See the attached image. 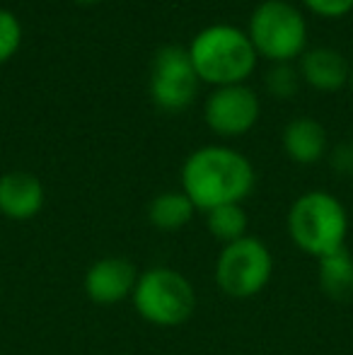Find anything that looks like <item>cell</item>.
Returning a JSON list of instances; mask_svg holds the SVG:
<instances>
[{"instance_id":"cell-19","label":"cell","mask_w":353,"mask_h":355,"mask_svg":"<svg viewBox=\"0 0 353 355\" xmlns=\"http://www.w3.org/2000/svg\"><path fill=\"white\" fill-rule=\"evenodd\" d=\"M334 164L341 169V172H349V169H353V148L351 145H341V148H336Z\"/></svg>"},{"instance_id":"cell-16","label":"cell","mask_w":353,"mask_h":355,"mask_svg":"<svg viewBox=\"0 0 353 355\" xmlns=\"http://www.w3.org/2000/svg\"><path fill=\"white\" fill-rule=\"evenodd\" d=\"M19 44H22V24L10 10L0 8V63L12 58Z\"/></svg>"},{"instance_id":"cell-18","label":"cell","mask_w":353,"mask_h":355,"mask_svg":"<svg viewBox=\"0 0 353 355\" xmlns=\"http://www.w3.org/2000/svg\"><path fill=\"white\" fill-rule=\"evenodd\" d=\"M305 5L322 17H344L353 10V0H305Z\"/></svg>"},{"instance_id":"cell-1","label":"cell","mask_w":353,"mask_h":355,"mask_svg":"<svg viewBox=\"0 0 353 355\" xmlns=\"http://www.w3.org/2000/svg\"><path fill=\"white\" fill-rule=\"evenodd\" d=\"M255 182L250 159L225 145L198 148L182 167V191L203 213L227 203H242L252 193Z\"/></svg>"},{"instance_id":"cell-3","label":"cell","mask_w":353,"mask_h":355,"mask_svg":"<svg viewBox=\"0 0 353 355\" xmlns=\"http://www.w3.org/2000/svg\"><path fill=\"white\" fill-rule=\"evenodd\" d=\"M288 234L300 252L322 259L346 247L349 213L344 203L327 191H307L293 201L286 218Z\"/></svg>"},{"instance_id":"cell-5","label":"cell","mask_w":353,"mask_h":355,"mask_svg":"<svg viewBox=\"0 0 353 355\" xmlns=\"http://www.w3.org/2000/svg\"><path fill=\"white\" fill-rule=\"evenodd\" d=\"M250 39L257 53L276 63H288L305 51L307 44V24L300 10L293 8L286 0H264L252 12L250 19Z\"/></svg>"},{"instance_id":"cell-2","label":"cell","mask_w":353,"mask_h":355,"mask_svg":"<svg viewBox=\"0 0 353 355\" xmlns=\"http://www.w3.org/2000/svg\"><path fill=\"white\" fill-rule=\"evenodd\" d=\"M198 80L218 87L240 85L257 66V49L250 34L232 24H211L193 37L189 46Z\"/></svg>"},{"instance_id":"cell-11","label":"cell","mask_w":353,"mask_h":355,"mask_svg":"<svg viewBox=\"0 0 353 355\" xmlns=\"http://www.w3.org/2000/svg\"><path fill=\"white\" fill-rule=\"evenodd\" d=\"M300 75L312 87L325 89V92H334V89L344 87L346 80L351 78V71L346 58L336 49L317 46L302 51Z\"/></svg>"},{"instance_id":"cell-14","label":"cell","mask_w":353,"mask_h":355,"mask_svg":"<svg viewBox=\"0 0 353 355\" xmlns=\"http://www.w3.org/2000/svg\"><path fill=\"white\" fill-rule=\"evenodd\" d=\"M196 206L184 191H162L148 206V220L162 232H175L191 223Z\"/></svg>"},{"instance_id":"cell-4","label":"cell","mask_w":353,"mask_h":355,"mask_svg":"<svg viewBox=\"0 0 353 355\" xmlns=\"http://www.w3.org/2000/svg\"><path fill=\"white\" fill-rule=\"evenodd\" d=\"M138 317L155 327H179L196 312V290L182 271L170 266H153L141 271L131 295Z\"/></svg>"},{"instance_id":"cell-15","label":"cell","mask_w":353,"mask_h":355,"mask_svg":"<svg viewBox=\"0 0 353 355\" xmlns=\"http://www.w3.org/2000/svg\"><path fill=\"white\" fill-rule=\"evenodd\" d=\"M247 213L242 203H227L206 211V230L213 239L225 244H232L237 239L247 237Z\"/></svg>"},{"instance_id":"cell-8","label":"cell","mask_w":353,"mask_h":355,"mask_svg":"<svg viewBox=\"0 0 353 355\" xmlns=\"http://www.w3.org/2000/svg\"><path fill=\"white\" fill-rule=\"evenodd\" d=\"M203 116L221 136H245L259 119V99L245 85H225L206 99Z\"/></svg>"},{"instance_id":"cell-20","label":"cell","mask_w":353,"mask_h":355,"mask_svg":"<svg viewBox=\"0 0 353 355\" xmlns=\"http://www.w3.org/2000/svg\"><path fill=\"white\" fill-rule=\"evenodd\" d=\"M76 3H80V5H89V3H97V0H76Z\"/></svg>"},{"instance_id":"cell-7","label":"cell","mask_w":353,"mask_h":355,"mask_svg":"<svg viewBox=\"0 0 353 355\" xmlns=\"http://www.w3.org/2000/svg\"><path fill=\"white\" fill-rule=\"evenodd\" d=\"M198 87L189 49L177 44L157 49L150 68V97L165 112H182L191 104Z\"/></svg>"},{"instance_id":"cell-17","label":"cell","mask_w":353,"mask_h":355,"mask_svg":"<svg viewBox=\"0 0 353 355\" xmlns=\"http://www.w3.org/2000/svg\"><path fill=\"white\" fill-rule=\"evenodd\" d=\"M266 85L271 92L281 94V97H288V94H295L298 89V75L293 68H288L286 63H281L278 68L268 71L266 75Z\"/></svg>"},{"instance_id":"cell-12","label":"cell","mask_w":353,"mask_h":355,"mask_svg":"<svg viewBox=\"0 0 353 355\" xmlns=\"http://www.w3.org/2000/svg\"><path fill=\"white\" fill-rule=\"evenodd\" d=\"M283 150L298 164L320 162L327 153V131L310 116L293 119L283 128Z\"/></svg>"},{"instance_id":"cell-13","label":"cell","mask_w":353,"mask_h":355,"mask_svg":"<svg viewBox=\"0 0 353 355\" xmlns=\"http://www.w3.org/2000/svg\"><path fill=\"white\" fill-rule=\"evenodd\" d=\"M317 281L329 300L346 302L353 300V254L346 247L317 259Z\"/></svg>"},{"instance_id":"cell-10","label":"cell","mask_w":353,"mask_h":355,"mask_svg":"<svg viewBox=\"0 0 353 355\" xmlns=\"http://www.w3.org/2000/svg\"><path fill=\"white\" fill-rule=\"evenodd\" d=\"M46 191L37 174L15 169L0 177V215L15 223H24L42 213Z\"/></svg>"},{"instance_id":"cell-9","label":"cell","mask_w":353,"mask_h":355,"mask_svg":"<svg viewBox=\"0 0 353 355\" xmlns=\"http://www.w3.org/2000/svg\"><path fill=\"white\" fill-rule=\"evenodd\" d=\"M138 276H141V271L128 259L102 257L87 268L83 285H85V295L94 304L109 307V304L131 300Z\"/></svg>"},{"instance_id":"cell-6","label":"cell","mask_w":353,"mask_h":355,"mask_svg":"<svg viewBox=\"0 0 353 355\" xmlns=\"http://www.w3.org/2000/svg\"><path fill=\"white\" fill-rule=\"evenodd\" d=\"M273 276V257L259 237L225 244L216 261V283L227 297L250 300L266 288Z\"/></svg>"},{"instance_id":"cell-21","label":"cell","mask_w":353,"mask_h":355,"mask_svg":"<svg viewBox=\"0 0 353 355\" xmlns=\"http://www.w3.org/2000/svg\"><path fill=\"white\" fill-rule=\"evenodd\" d=\"M349 80H351V85H353V68H351V78Z\"/></svg>"}]
</instances>
